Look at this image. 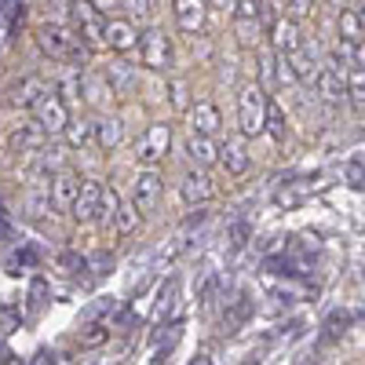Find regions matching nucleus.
I'll return each instance as SVG.
<instances>
[{
  "label": "nucleus",
  "mask_w": 365,
  "mask_h": 365,
  "mask_svg": "<svg viewBox=\"0 0 365 365\" xmlns=\"http://www.w3.org/2000/svg\"><path fill=\"white\" fill-rule=\"evenodd\" d=\"M37 44L44 55L63 58V63H77V58L88 55V44L81 41V34L73 26H58V22H44L37 29Z\"/></svg>",
  "instance_id": "1"
},
{
  "label": "nucleus",
  "mask_w": 365,
  "mask_h": 365,
  "mask_svg": "<svg viewBox=\"0 0 365 365\" xmlns=\"http://www.w3.org/2000/svg\"><path fill=\"white\" fill-rule=\"evenodd\" d=\"M267 91L259 84H249L241 88L237 96V120H241V135L252 139V135H263L267 132Z\"/></svg>",
  "instance_id": "2"
},
{
  "label": "nucleus",
  "mask_w": 365,
  "mask_h": 365,
  "mask_svg": "<svg viewBox=\"0 0 365 365\" xmlns=\"http://www.w3.org/2000/svg\"><path fill=\"white\" fill-rule=\"evenodd\" d=\"M70 26L81 34L84 44H103L106 37V19L91 0H70Z\"/></svg>",
  "instance_id": "3"
},
{
  "label": "nucleus",
  "mask_w": 365,
  "mask_h": 365,
  "mask_svg": "<svg viewBox=\"0 0 365 365\" xmlns=\"http://www.w3.org/2000/svg\"><path fill=\"white\" fill-rule=\"evenodd\" d=\"M168 146H172V125H165V120H158V125H150L135 146V165L143 168H154L168 158Z\"/></svg>",
  "instance_id": "4"
},
{
  "label": "nucleus",
  "mask_w": 365,
  "mask_h": 365,
  "mask_svg": "<svg viewBox=\"0 0 365 365\" xmlns=\"http://www.w3.org/2000/svg\"><path fill=\"white\" fill-rule=\"evenodd\" d=\"M34 120H37V125L48 132V139H51V135H66V128H70L73 117H70V106L51 91V96H44L41 106L34 110Z\"/></svg>",
  "instance_id": "5"
},
{
  "label": "nucleus",
  "mask_w": 365,
  "mask_h": 365,
  "mask_svg": "<svg viewBox=\"0 0 365 365\" xmlns=\"http://www.w3.org/2000/svg\"><path fill=\"white\" fill-rule=\"evenodd\" d=\"M139 55H143V66H150V70H168L172 66V44L161 29H146L139 37Z\"/></svg>",
  "instance_id": "6"
},
{
  "label": "nucleus",
  "mask_w": 365,
  "mask_h": 365,
  "mask_svg": "<svg viewBox=\"0 0 365 365\" xmlns=\"http://www.w3.org/2000/svg\"><path fill=\"white\" fill-rule=\"evenodd\" d=\"M161 190H165V179H161L154 168H146V172H139V179H135L132 205H135L139 212H154L158 201H161Z\"/></svg>",
  "instance_id": "7"
},
{
  "label": "nucleus",
  "mask_w": 365,
  "mask_h": 365,
  "mask_svg": "<svg viewBox=\"0 0 365 365\" xmlns=\"http://www.w3.org/2000/svg\"><path fill=\"white\" fill-rule=\"evenodd\" d=\"M179 194H182V201H187V205H208L212 197H216V182L205 175V168H197V172L182 175Z\"/></svg>",
  "instance_id": "8"
},
{
  "label": "nucleus",
  "mask_w": 365,
  "mask_h": 365,
  "mask_svg": "<svg viewBox=\"0 0 365 365\" xmlns=\"http://www.w3.org/2000/svg\"><path fill=\"white\" fill-rule=\"evenodd\" d=\"M99 205H103V182L84 179L81 197H77V205H73L70 212H73L77 223H96V220H99Z\"/></svg>",
  "instance_id": "9"
},
{
  "label": "nucleus",
  "mask_w": 365,
  "mask_h": 365,
  "mask_svg": "<svg viewBox=\"0 0 365 365\" xmlns=\"http://www.w3.org/2000/svg\"><path fill=\"white\" fill-rule=\"evenodd\" d=\"M223 128V113L216 103H194L190 106V132L194 135H208V139H216Z\"/></svg>",
  "instance_id": "10"
},
{
  "label": "nucleus",
  "mask_w": 365,
  "mask_h": 365,
  "mask_svg": "<svg viewBox=\"0 0 365 365\" xmlns=\"http://www.w3.org/2000/svg\"><path fill=\"white\" fill-rule=\"evenodd\" d=\"M44 96H51L48 81L29 73V77H22V81L15 84V91H11V106H22V110H37Z\"/></svg>",
  "instance_id": "11"
},
{
  "label": "nucleus",
  "mask_w": 365,
  "mask_h": 365,
  "mask_svg": "<svg viewBox=\"0 0 365 365\" xmlns=\"http://www.w3.org/2000/svg\"><path fill=\"white\" fill-rule=\"evenodd\" d=\"M8 146H11V154H41V150L48 146V132L37 125H22L8 135Z\"/></svg>",
  "instance_id": "12"
},
{
  "label": "nucleus",
  "mask_w": 365,
  "mask_h": 365,
  "mask_svg": "<svg viewBox=\"0 0 365 365\" xmlns=\"http://www.w3.org/2000/svg\"><path fill=\"white\" fill-rule=\"evenodd\" d=\"M135 41H139V34H135V26L128 22V19H110L106 22V37H103V44L106 48H113V51H132L135 48Z\"/></svg>",
  "instance_id": "13"
},
{
  "label": "nucleus",
  "mask_w": 365,
  "mask_h": 365,
  "mask_svg": "<svg viewBox=\"0 0 365 365\" xmlns=\"http://www.w3.org/2000/svg\"><path fill=\"white\" fill-rule=\"evenodd\" d=\"M270 41H274V51L278 55H292V51H299L303 44H299V26H296V19H278L270 26Z\"/></svg>",
  "instance_id": "14"
},
{
  "label": "nucleus",
  "mask_w": 365,
  "mask_h": 365,
  "mask_svg": "<svg viewBox=\"0 0 365 365\" xmlns=\"http://www.w3.org/2000/svg\"><path fill=\"white\" fill-rule=\"evenodd\" d=\"M81 187H84V179L73 175V172H58L55 182H51V197L58 208H73L77 197H81Z\"/></svg>",
  "instance_id": "15"
},
{
  "label": "nucleus",
  "mask_w": 365,
  "mask_h": 365,
  "mask_svg": "<svg viewBox=\"0 0 365 365\" xmlns=\"http://www.w3.org/2000/svg\"><path fill=\"white\" fill-rule=\"evenodd\" d=\"M205 15H208L205 0H175V22H179V29H187V34H197L205 26Z\"/></svg>",
  "instance_id": "16"
},
{
  "label": "nucleus",
  "mask_w": 365,
  "mask_h": 365,
  "mask_svg": "<svg viewBox=\"0 0 365 365\" xmlns=\"http://www.w3.org/2000/svg\"><path fill=\"white\" fill-rule=\"evenodd\" d=\"M187 158H190L197 168H208V165L220 161V146H216V139L194 135V132H190V139H187Z\"/></svg>",
  "instance_id": "17"
},
{
  "label": "nucleus",
  "mask_w": 365,
  "mask_h": 365,
  "mask_svg": "<svg viewBox=\"0 0 365 365\" xmlns=\"http://www.w3.org/2000/svg\"><path fill=\"white\" fill-rule=\"evenodd\" d=\"M220 165H223L230 175H245V172L252 168V158H249L245 143H223V146H220Z\"/></svg>",
  "instance_id": "18"
},
{
  "label": "nucleus",
  "mask_w": 365,
  "mask_h": 365,
  "mask_svg": "<svg viewBox=\"0 0 365 365\" xmlns=\"http://www.w3.org/2000/svg\"><path fill=\"white\" fill-rule=\"evenodd\" d=\"M311 88L318 91V96H322L325 103H344V99H347V81H344V77H336L332 70H325V66H322V73L314 77V84H311Z\"/></svg>",
  "instance_id": "19"
},
{
  "label": "nucleus",
  "mask_w": 365,
  "mask_h": 365,
  "mask_svg": "<svg viewBox=\"0 0 365 365\" xmlns=\"http://www.w3.org/2000/svg\"><path fill=\"white\" fill-rule=\"evenodd\" d=\"M252 311H256L252 296H249V292H237V296L230 299V311L223 314V332H237L241 325L252 318Z\"/></svg>",
  "instance_id": "20"
},
{
  "label": "nucleus",
  "mask_w": 365,
  "mask_h": 365,
  "mask_svg": "<svg viewBox=\"0 0 365 365\" xmlns=\"http://www.w3.org/2000/svg\"><path fill=\"white\" fill-rule=\"evenodd\" d=\"M285 58H289V66H292V73H296L299 84H314V77L322 73V66L314 63V55H311L307 48H299V51H292V55H285Z\"/></svg>",
  "instance_id": "21"
},
{
  "label": "nucleus",
  "mask_w": 365,
  "mask_h": 365,
  "mask_svg": "<svg viewBox=\"0 0 365 365\" xmlns=\"http://www.w3.org/2000/svg\"><path fill=\"white\" fill-rule=\"evenodd\" d=\"M120 139H125V128H120V120H117V117H103V120H96V146H99V150H106V154H110V150H113Z\"/></svg>",
  "instance_id": "22"
},
{
  "label": "nucleus",
  "mask_w": 365,
  "mask_h": 365,
  "mask_svg": "<svg viewBox=\"0 0 365 365\" xmlns=\"http://www.w3.org/2000/svg\"><path fill=\"white\" fill-rule=\"evenodd\" d=\"M81 91H84L81 70H66V73H58V77H55V96L63 99L66 106H70L73 99H81Z\"/></svg>",
  "instance_id": "23"
},
{
  "label": "nucleus",
  "mask_w": 365,
  "mask_h": 365,
  "mask_svg": "<svg viewBox=\"0 0 365 365\" xmlns=\"http://www.w3.org/2000/svg\"><path fill=\"white\" fill-rule=\"evenodd\" d=\"M106 84H110V96H132L135 77H132V70H128V66L113 63V66L106 70Z\"/></svg>",
  "instance_id": "24"
},
{
  "label": "nucleus",
  "mask_w": 365,
  "mask_h": 365,
  "mask_svg": "<svg viewBox=\"0 0 365 365\" xmlns=\"http://www.w3.org/2000/svg\"><path fill=\"white\" fill-rule=\"evenodd\" d=\"M91 139H96V125H91V120L73 117V120H70V128H66V143H70L73 150H84Z\"/></svg>",
  "instance_id": "25"
},
{
  "label": "nucleus",
  "mask_w": 365,
  "mask_h": 365,
  "mask_svg": "<svg viewBox=\"0 0 365 365\" xmlns=\"http://www.w3.org/2000/svg\"><path fill=\"white\" fill-rule=\"evenodd\" d=\"M120 205H125V201H120V194H117L113 187H103V205H99V223H103V227H110V223L117 220Z\"/></svg>",
  "instance_id": "26"
},
{
  "label": "nucleus",
  "mask_w": 365,
  "mask_h": 365,
  "mask_svg": "<svg viewBox=\"0 0 365 365\" xmlns=\"http://www.w3.org/2000/svg\"><path fill=\"white\" fill-rule=\"evenodd\" d=\"M285 132H289V128H285V113H282V106H278V103H267V135L282 143Z\"/></svg>",
  "instance_id": "27"
},
{
  "label": "nucleus",
  "mask_w": 365,
  "mask_h": 365,
  "mask_svg": "<svg viewBox=\"0 0 365 365\" xmlns=\"http://www.w3.org/2000/svg\"><path fill=\"white\" fill-rule=\"evenodd\" d=\"M139 220H143V212H139L135 205H120L117 220H113V230H117V234H132V230L139 227Z\"/></svg>",
  "instance_id": "28"
},
{
  "label": "nucleus",
  "mask_w": 365,
  "mask_h": 365,
  "mask_svg": "<svg viewBox=\"0 0 365 365\" xmlns=\"http://www.w3.org/2000/svg\"><path fill=\"white\" fill-rule=\"evenodd\" d=\"M340 34H344V41H358L365 34V26L354 15V8H340Z\"/></svg>",
  "instance_id": "29"
},
{
  "label": "nucleus",
  "mask_w": 365,
  "mask_h": 365,
  "mask_svg": "<svg viewBox=\"0 0 365 365\" xmlns=\"http://www.w3.org/2000/svg\"><path fill=\"white\" fill-rule=\"evenodd\" d=\"M249 237H252V227H249L245 220L230 223V230H227V245H230V252H241V249L249 245Z\"/></svg>",
  "instance_id": "30"
},
{
  "label": "nucleus",
  "mask_w": 365,
  "mask_h": 365,
  "mask_svg": "<svg viewBox=\"0 0 365 365\" xmlns=\"http://www.w3.org/2000/svg\"><path fill=\"white\" fill-rule=\"evenodd\" d=\"M110 314H113V299L99 296L96 303H88V307L81 311V322H96V318H110Z\"/></svg>",
  "instance_id": "31"
},
{
  "label": "nucleus",
  "mask_w": 365,
  "mask_h": 365,
  "mask_svg": "<svg viewBox=\"0 0 365 365\" xmlns=\"http://www.w3.org/2000/svg\"><path fill=\"white\" fill-rule=\"evenodd\" d=\"M347 99L365 106V70H351L347 73Z\"/></svg>",
  "instance_id": "32"
},
{
  "label": "nucleus",
  "mask_w": 365,
  "mask_h": 365,
  "mask_svg": "<svg viewBox=\"0 0 365 365\" xmlns=\"http://www.w3.org/2000/svg\"><path fill=\"white\" fill-rule=\"evenodd\" d=\"M220 274H208V278L201 282V289H197V303H201V307H208V303L212 299H216V292H220Z\"/></svg>",
  "instance_id": "33"
},
{
  "label": "nucleus",
  "mask_w": 365,
  "mask_h": 365,
  "mask_svg": "<svg viewBox=\"0 0 365 365\" xmlns=\"http://www.w3.org/2000/svg\"><path fill=\"white\" fill-rule=\"evenodd\" d=\"M88 270H91V278H106L113 270V259L106 252H96V256H88Z\"/></svg>",
  "instance_id": "34"
},
{
  "label": "nucleus",
  "mask_w": 365,
  "mask_h": 365,
  "mask_svg": "<svg viewBox=\"0 0 365 365\" xmlns=\"http://www.w3.org/2000/svg\"><path fill=\"white\" fill-rule=\"evenodd\" d=\"M168 99H172L175 110H190V103H187V84H182V81H172V84H168Z\"/></svg>",
  "instance_id": "35"
},
{
  "label": "nucleus",
  "mask_w": 365,
  "mask_h": 365,
  "mask_svg": "<svg viewBox=\"0 0 365 365\" xmlns=\"http://www.w3.org/2000/svg\"><path fill=\"white\" fill-rule=\"evenodd\" d=\"M58 267H63V270H70V274H77V270H88V256L63 252V256H58Z\"/></svg>",
  "instance_id": "36"
},
{
  "label": "nucleus",
  "mask_w": 365,
  "mask_h": 365,
  "mask_svg": "<svg viewBox=\"0 0 365 365\" xmlns=\"http://www.w3.org/2000/svg\"><path fill=\"white\" fill-rule=\"evenodd\" d=\"M237 19L241 22H256L259 19V4L256 0H237Z\"/></svg>",
  "instance_id": "37"
},
{
  "label": "nucleus",
  "mask_w": 365,
  "mask_h": 365,
  "mask_svg": "<svg viewBox=\"0 0 365 365\" xmlns=\"http://www.w3.org/2000/svg\"><path fill=\"white\" fill-rule=\"evenodd\" d=\"M175 296H179V282H168V285H165V292H161V318L175 307Z\"/></svg>",
  "instance_id": "38"
},
{
  "label": "nucleus",
  "mask_w": 365,
  "mask_h": 365,
  "mask_svg": "<svg viewBox=\"0 0 365 365\" xmlns=\"http://www.w3.org/2000/svg\"><path fill=\"white\" fill-rule=\"evenodd\" d=\"M344 175H347V182H351V187H365V168H361L358 161H351V165L344 168Z\"/></svg>",
  "instance_id": "39"
},
{
  "label": "nucleus",
  "mask_w": 365,
  "mask_h": 365,
  "mask_svg": "<svg viewBox=\"0 0 365 365\" xmlns=\"http://www.w3.org/2000/svg\"><path fill=\"white\" fill-rule=\"evenodd\" d=\"M11 237H15V227H11V220H8L4 205H0V245H8Z\"/></svg>",
  "instance_id": "40"
},
{
  "label": "nucleus",
  "mask_w": 365,
  "mask_h": 365,
  "mask_svg": "<svg viewBox=\"0 0 365 365\" xmlns=\"http://www.w3.org/2000/svg\"><path fill=\"white\" fill-rule=\"evenodd\" d=\"M274 201H278L282 208H296V205L303 201V194H299V190H282V194H278V197H274Z\"/></svg>",
  "instance_id": "41"
},
{
  "label": "nucleus",
  "mask_w": 365,
  "mask_h": 365,
  "mask_svg": "<svg viewBox=\"0 0 365 365\" xmlns=\"http://www.w3.org/2000/svg\"><path fill=\"white\" fill-rule=\"evenodd\" d=\"M289 4H292V15H296V19H303V15L314 11V0H289Z\"/></svg>",
  "instance_id": "42"
},
{
  "label": "nucleus",
  "mask_w": 365,
  "mask_h": 365,
  "mask_svg": "<svg viewBox=\"0 0 365 365\" xmlns=\"http://www.w3.org/2000/svg\"><path fill=\"white\" fill-rule=\"evenodd\" d=\"M120 8H128L132 15H146L150 11V0H120Z\"/></svg>",
  "instance_id": "43"
},
{
  "label": "nucleus",
  "mask_w": 365,
  "mask_h": 365,
  "mask_svg": "<svg viewBox=\"0 0 365 365\" xmlns=\"http://www.w3.org/2000/svg\"><path fill=\"white\" fill-rule=\"evenodd\" d=\"M37 263V252L34 249H26V252H19L15 259H11V267H34Z\"/></svg>",
  "instance_id": "44"
},
{
  "label": "nucleus",
  "mask_w": 365,
  "mask_h": 365,
  "mask_svg": "<svg viewBox=\"0 0 365 365\" xmlns=\"http://www.w3.org/2000/svg\"><path fill=\"white\" fill-rule=\"evenodd\" d=\"M351 58H354V70H365V41H354Z\"/></svg>",
  "instance_id": "45"
},
{
  "label": "nucleus",
  "mask_w": 365,
  "mask_h": 365,
  "mask_svg": "<svg viewBox=\"0 0 365 365\" xmlns=\"http://www.w3.org/2000/svg\"><path fill=\"white\" fill-rule=\"evenodd\" d=\"M205 220H208V212H205V208H197L194 216H187V223H182V230H190V227H201Z\"/></svg>",
  "instance_id": "46"
},
{
  "label": "nucleus",
  "mask_w": 365,
  "mask_h": 365,
  "mask_svg": "<svg viewBox=\"0 0 365 365\" xmlns=\"http://www.w3.org/2000/svg\"><path fill=\"white\" fill-rule=\"evenodd\" d=\"M0 322H4V325H8V329H11V325H15V322H19V314H15V311H11V307H0Z\"/></svg>",
  "instance_id": "47"
},
{
  "label": "nucleus",
  "mask_w": 365,
  "mask_h": 365,
  "mask_svg": "<svg viewBox=\"0 0 365 365\" xmlns=\"http://www.w3.org/2000/svg\"><path fill=\"white\" fill-rule=\"evenodd\" d=\"M99 11H110V8H120V0H91Z\"/></svg>",
  "instance_id": "48"
},
{
  "label": "nucleus",
  "mask_w": 365,
  "mask_h": 365,
  "mask_svg": "<svg viewBox=\"0 0 365 365\" xmlns=\"http://www.w3.org/2000/svg\"><path fill=\"white\" fill-rule=\"evenodd\" d=\"M354 15H358V19H361V26H365V0H361V4L354 8Z\"/></svg>",
  "instance_id": "49"
},
{
  "label": "nucleus",
  "mask_w": 365,
  "mask_h": 365,
  "mask_svg": "<svg viewBox=\"0 0 365 365\" xmlns=\"http://www.w3.org/2000/svg\"><path fill=\"white\" fill-rule=\"evenodd\" d=\"M197 365H208V358H197Z\"/></svg>",
  "instance_id": "50"
},
{
  "label": "nucleus",
  "mask_w": 365,
  "mask_h": 365,
  "mask_svg": "<svg viewBox=\"0 0 365 365\" xmlns=\"http://www.w3.org/2000/svg\"><path fill=\"white\" fill-rule=\"evenodd\" d=\"M358 165H361V168H365V154H361V158H358Z\"/></svg>",
  "instance_id": "51"
}]
</instances>
